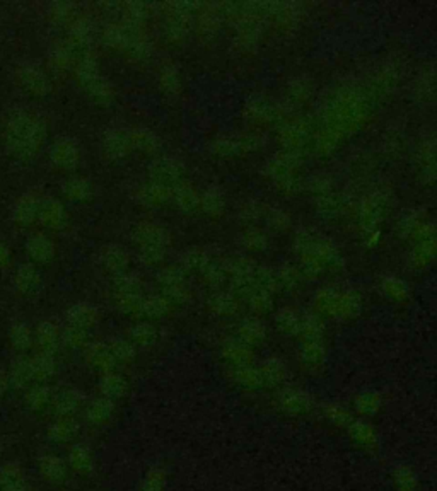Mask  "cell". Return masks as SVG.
I'll return each mask as SVG.
<instances>
[{"mask_svg": "<svg viewBox=\"0 0 437 491\" xmlns=\"http://www.w3.org/2000/svg\"><path fill=\"white\" fill-rule=\"evenodd\" d=\"M82 399H80L79 391L72 387H62L54 392L51 399V411L56 418H74L80 409Z\"/></svg>", "mask_w": 437, "mask_h": 491, "instance_id": "277c9868", "label": "cell"}, {"mask_svg": "<svg viewBox=\"0 0 437 491\" xmlns=\"http://www.w3.org/2000/svg\"><path fill=\"white\" fill-rule=\"evenodd\" d=\"M30 367H31V374H33L35 383L44 384L48 379L54 377L56 371L55 356L47 355V353H38V355L31 356L30 359Z\"/></svg>", "mask_w": 437, "mask_h": 491, "instance_id": "ffe728a7", "label": "cell"}, {"mask_svg": "<svg viewBox=\"0 0 437 491\" xmlns=\"http://www.w3.org/2000/svg\"><path fill=\"white\" fill-rule=\"evenodd\" d=\"M378 397L374 396H362L361 399L357 401V411L362 413V415H372L374 411H378Z\"/></svg>", "mask_w": 437, "mask_h": 491, "instance_id": "f35d334b", "label": "cell"}, {"mask_svg": "<svg viewBox=\"0 0 437 491\" xmlns=\"http://www.w3.org/2000/svg\"><path fill=\"white\" fill-rule=\"evenodd\" d=\"M281 406L285 409V411L294 413V415H297V413H306L309 411V401L306 399V397L297 396V394H284L281 401Z\"/></svg>", "mask_w": 437, "mask_h": 491, "instance_id": "e575fe53", "label": "cell"}, {"mask_svg": "<svg viewBox=\"0 0 437 491\" xmlns=\"http://www.w3.org/2000/svg\"><path fill=\"white\" fill-rule=\"evenodd\" d=\"M38 218L42 220L44 227L51 230H59L62 227H66L68 215L66 206L62 205V201L55 200V198H44L39 203V213Z\"/></svg>", "mask_w": 437, "mask_h": 491, "instance_id": "8992f818", "label": "cell"}, {"mask_svg": "<svg viewBox=\"0 0 437 491\" xmlns=\"http://www.w3.org/2000/svg\"><path fill=\"white\" fill-rule=\"evenodd\" d=\"M26 251L30 258L38 265H48L55 258V244L44 234H33L26 242Z\"/></svg>", "mask_w": 437, "mask_h": 491, "instance_id": "7c38bea8", "label": "cell"}, {"mask_svg": "<svg viewBox=\"0 0 437 491\" xmlns=\"http://www.w3.org/2000/svg\"><path fill=\"white\" fill-rule=\"evenodd\" d=\"M108 347L116 363L127 365L135 359V348H133V344L130 342H125V340H113Z\"/></svg>", "mask_w": 437, "mask_h": 491, "instance_id": "4dcf8cb0", "label": "cell"}, {"mask_svg": "<svg viewBox=\"0 0 437 491\" xmlns=\"http://www.w3.org/2000/svg\"><path fill=\"white\" fill-rule=\"evenodd\" d=\"M9 342L18 352H27L35 343V335L26 323H14L9 330Z\"/></svg>", "mask_w": 437, "mask_h": 491, "instance_id": "cb8c5ba5", "label": "cell"}, {"mask_svg": "<svg viewBox=\"0 0 437 491\" xmlns=\"http://www.w3.org/2000/svg\"><path fill=\"white\" fill-rule=\"evenodd\" d=\"M67 466L72 473L79 474V476H86L94 468V456L92 450L86 444H74L68 449Z\"/></svg>", "mask_w": 437, "mask_h": 491, "instance_id": "30bf717a", "label": "cell"}, {"mask_svg": "<svg viewBox=\"0 0 437 491\" xmlns=\"http://www.w3.org/2000/svg\"><path fill=\"white\" fill-rule=\"evenodd\" d=\"M115 302L118 309L128 316H137L142 312L140 295H115Z\"/></svg>", "mask_w": 437, "mask_h": 491, "instance_id": "836d02e7", "label": "cell"}, {"mask_svg": "<svg viewBox=\"0 0 437 491\" xmlns=\"http://www.w3.org/2000/svg\"><path fill=\"white\" fill-rule=\"evenodd\" d=\"M98 77H99L98 62H96L94 58H91V56L75 65V79L82 87L89 86V84H91L92 80L98 79Z\"/></svg>", "mask_w": 437, "mask_h": 491, "instance_id": "f546056e", "label": "cell"}, {"mask_svg": "<svg viewBox=\"0 0 437 491\" xmlns=\"http://www.w3.org/2000/svg\"><path fill=\"white\" fill-rule=\"evenodd\" d=\"M62 189L67 198H70V200H75V201L87 200V198H91L92 194L91 182H89L86 178H80V176L67 180L66 182H63Z\"/></svg>", "mask_w": 437, "mask_h": 491, "instance_id": "484cf974", "label": "cell"}, {"mask_svg": "<svg viewBox=\"0 0 437 491\" xmlns=\"http://www.w3.org/2000/svg\"><path fill=\"white\" fill-rule=\"evenodd\" d=\"M115 295H139V285L133 278L120 275L115 278Z\"/></svg>", "mask_w": 437, "mask_h": 491, "instance_id": "d590c367", "label": "cell"}, {"mask_svg": "<svg viewBox=\"0 0 437 491\" xmlns=\"http://www.w3.org/2000/svg\"><path fill=\"white\" fill-rule=\"evenodd\" d=\"M11 385L16 389H27L33 383V374H31L30 359H18L11 365L9 371Z\"/></svg>", "mask_w": 437, "mask_h": 491, "instance_id": "603a6c76", "label": "cell"}, {"mask_svg": "<svg viewBox=\"0 0 437 491\" xmlns=\"http://www.w3.org/2000/svg\"><path fill=\"white\" fill-rule=\"evenodd\" d=\"M101 265H103L104 270L108 273L116 275H123V271L127 270L128 266V256L125 251H121L120 247L116 246H108L104 247L103 253H101Z\"/></svg>", "mask_w": 437, "mask_h": 491, "instance_id": "44dd1931", "label": "cell"}, {"mask_svg": "<svg viewBox=\"0 0 437 491\" xmlns=\"http://www.w3.org/2000/svg\"><path fill=\"white\" fill-rule=\"evenodd\" d=\"M326 416L331 423L338 425V427H349L352 423L349 413H347L345 409L338 408V406H330V408L326 409Z\"/></svg>", "mask_w": 437, "mask_h": 491, "instance_id": "8d00e7d4", "label": "cell"}, {"mask_svg": "<svg viewBox=\"0 0 437 491\" xmlns=\"http://www.w3.org/2000/svg\"><path fill=\"white\" fill-rule=\"evenodd\" d=\"M6 145L14 157L30 161L38 154L48 135L47 123L27 111H16L7 121Z\"/></svg>", "mask_w": 437, "mask_h": 491, "instance_id": "6da1fadb", "label": "cell"}, {"mask_svg": "<svg viewBox=\"0 0 437 491\" xmlns=\"http://www.w3.org/2000/svg\"><path fill=\"white\" fill-rule=\"evenodd\" d=\"M84 359H86L89 367L96 368V371L103 372V374L113 372L116 367L115 359H113L106 343H89L86 347V352H84Z\"/></svg>", "mask_w": 437, "mask_h": 491, "instance_id": "9c48e42d", "label": "cell"}, {"mask_svg": "<svg viewBox=\"0 0 437 491\" xmlns=\"http://www.w3.org/2000/svg\"><path fill=\"white\" fill-rule=\"evenodd\" d=\"M0 491H30L21 466L16 462L0 466Z\"/></svg>", "mask_w": 437, "mask_h": 491, "instance_id": "4fadbf2b", "label": "cell"}, {"mask_svg": "<svg viewBox=\"0 0 437 491\" xmlns=\"http://www.w3.org/2000/svg\"><path fill=\"white\" fill-rule=\"evenodd\" d=\"M130 338L135 344L145 347V344H151L154 340H156V330L147 323L135 324L130 331Z\"/></svg>", "mask_w": 437, "mask_h": 491, "instance_id": "d6a6232c", "label": "cell"}, {"mask_svg": "<svg viewBox=\"0 0 437 491\" xmlns=\"http://www.w3.org/2000/svg\"><path fill=\"white\" fill-rule=\"evenodd\" d=\"M84 89H86L89 97L98 104H109L113 103V99H115V91H113V87L109 86V84L101 75L96 80H92V82Z\"/></svg>", "mask_w": 437, "mask_h": 491, "instance_id": "4316f807", "label": "cell"}, {"mask_svg": "<svg viewBox=\"0 0 437 491\" xmlns=\"http://www.w3.org/2000/svg\"><path fill=\"white\" fill-rule=\"evenodd\" d=\"M11 389V380H9V374H6V372H0V399H2L4 396L9 392Z\"/></svg>", "mask_w": 437, "mask_h": 491, "instance_id": "60d3db41", "label": "cell"}, {"mask_svg": "<svg viewBox=\"0 0 437 491\" xmlns=\"http://www.w3.org/2000/svg\"><path fill=\"white\" fill-rule=\"evenodd\" d=\"M130 147H132L130 135H128L125 130L113 128L109 130L106 135H104L103 149H104V154H106L109 159H120V157L127 156Z\"/></svg>", "mask_w": 437, "mask_h": 491, "instance_id": "5bb4252c", "label": "cell"}, {"mask_svg": "<svg viewBox=\"0 0 437 491\" xmlns=\"http://www.w3.org/2000/svg\"><path fill=\"white\" fill-rule=\"evenodd\" d=\"M347 428H349L352 440L361 447L372 449L378 444V433L372 428V425L366 423V421H352Z\"/></svg>", "mask_w": 437, "mask_h": 491, "instance_id": "7402d4cb", "label": "cell"}, {"mask_svg": "<svg viewBox=\"0 0 437 491\" xmlns=\"http://www.w3.org/2000/svg\"><path fill=\"white\" fill-rule=\"evenodd\" d=\"M16 79H18V84L24 91L30 92L35 97H44L51 89L50 79L42 70L31 67V65L19 67V70L16 72Z\"/></svg>", "mask_w": 437, "mask_h": 491, "instance_id": "7a4b0ae2", "label": "cell"}, {"mask_svg": "<svg viewBox=\"0 0 437 491\" xmlns=\"http://www.w3.org/2000/svg\"><path fill=\"white\" fill-rule=\"evenodd\" d=\"M128 391V384L125 380L123 375H120L118 372H106V374L101 375L99 379V392L103 397L116 401L121 399Z\"/></svg>", "mask_w": 437, "mask_h": 491, "instance_id": "d6986e66", "label": "cell"}, {"mask_svg": "<svg viewBox=\"0 0 437 491\" xmlns=\"http://www.w3.org/2000/svg\"><path fill=\"white\" fill-rule=\"evenodd\" d=\"M391 478H393V483L398 491H415L417 486H419V480H417L414 469L405 464L396 466L393 473H391Z\"/></svg>", "mask_w": 437, "mask_h": 491, "instance_id": "83f0119b", "label": "cell"}, {"mask_svg": "<svg viewBox=\"0 0 437 491\" xmlns=\"http://www.w3.org/2000/svg\"><path fill=\"white\" fill-rule=\"evenodd\" d=\"M11 261V249L6 242L0 241V268H6Z\"/></svg>", "mask_w": 437, "mask_h": 491, "instance_id": "ab89813d", "label": "cell"}, {"mask_svg": "<svg viewBox=\"0 0 437 491\" xmlns=\"http://www.w3.org/2000/svg\"><path fill=\"white\" fill-rule=\"evenodd\" d=\"M56 491H63V490H56Z\"/></svg>", "mask_w": 437, "mask_h": 491, "instance_id": "7bdbcfd3", "label": "cell"}, {"mask_svg": "<svg viewBox=\"0 0 437 491\" xmlns=\"http://www.w3.org/2000/svg\"><path fill=\"white\" fill-rule=\"evenodd\" d=\"M79 433V423L75 418H56L47 428V438L55 445L70 444Z\"/></svg>", "mask_w": 437, "mask_h": 491, "instance_id": "8fae6325", "label": "cell"}, {"mask_svg": "<svg viewBox=\"0 0 437 491\" xmlns=\"http://www.w3.org/2000/svg\"><path fill=\"white\" fill-rule=\"evenodd\" d=\"M66 316H67L68 326L84 328V330H89L91 326H94L96 321H98L99 318L96 307L89 306V304L86 302H79V304H74L72 307H68Z\"/></svg>", "mask_w": 437, "mask_h": 491, "instance_id": "ac0fdd59", "label": "cell"}, {"mask_svg": "<svg viewBox=\"0 0 437 491\" xmlns=\"http://www.w3.org/2000/svg\"><path fill=\"white\" fill-rule=\"evenodd\" d=\"M0 454H2V444H0Z\"/></svg>", "mask_w": 437, "mask_h": 491, "instance_id": "b9f144b4", "label": "cell"}, {"mask_svg": "<svg viewBox=\"0 0 437 491\" xmlns=\"http://www.w3.org/2000/svg\"><path fill=\"white\" fill-rule=\"evenodd\" d=\"M51 399H54V391L47 384L36 383L30 385L24 394V404L31 413H43L51 406Z\"/></svg>", "mask_w": 437, "mask_h": 491, "instance_id": "2e32d148", "label": "cell"}, {"mask_svg": "<svg viewBox=\"0 0 437 491\" xmlns=\"http://www.w3.org/2000/svg\"><path fill=\"white\" fill-rule=\"evenodd\" d=\"M62 343L70 350H82L89 344V330L77 326H67L62 331Z\"/></svg>", "mask_w": 437, "mask_h": 491, "instance_id": "f1b7e54d", "label": "cell"}, {"mask_svg": "<svg viewBox=\"0 0 437 491\" xmlns=\"http://www.w3.org/2000/svg\"><path fill=\"white\" fill-rule=\"evenodd\" d=\"M115 416V401L108 397H96L86 406L84 418L91 427H104Z\"/></svg>", "mask_w": 437, "mask_h": 491, "instance_id": "ba28073f", "label": "cell"}, {"mask_svg": "<svg viewBox=\"0 0 437 491\" xmlns=\"http://www.w3.org/2000/svg\"><path fill=\"white\" fill-rule=\"evenodd\" d=\"M39 203H42V200L35 193L23 194L14 206V220L21 227L33 224L36 218H38Z\"/></svg>", "mask_w": 437, "mask_h": 491, "instance_id": "9a60e30c", "label": "cell"}, {"mask_svg": "<svg viewBox=\"0 0 437 491\" xmlns=\"http://www.w3.org/2000/svg\"><path fill=\"white\" fill-rule=\"evenodd\" d=\"M168 485V469L164 466H152L144 474L137 491H164Z\"/></svg>", "mask_w": 437, "mask_h": 491, "instance_id": "d4e9b609", "label": "cell"}, {"mask_svg": "<svg viewBox=\"0 0 437 491\" xmlns=\"http://www.w3.org/2000/svg\"><path fill=\"white\" fill-rule=\"evenodd\" d=\"M38 473L50 485H63L68 478L67 461L56 454H44L38 459Z\"/></svg>", "mask_w": 437, "mask_h": 491, "instance_id": "3957f363", "label": "cell"}, {"mask_svg": "<svg viewBox=\"0 0 437 491\" xmlns=\"http://www.w3.org/2000/svg\"><path fill=\"white\" fill-rule=\"evenodd\" d=\"M50 159L55 168L62 171H72L79 164V147L68 139L56 140L50 149Z\"/></svg>", "mask_w": 437, "mask_h": 491, "instance_id": "5b68a950", "label": "cell"}, {"mask_svg": "<svg viewBox=\"0 0 437 491\" xmlns=\"http://www.w3.org/2000/svg\"><path fill=\"white\" fill-rule=\"evenodd\" d=\"M16 289L21 292L23 295H33L38 292L39 285H42V278H39L38 270L31 263H24L18 268L14 277Z\"/></svg>", "mask_w": 437, "mask_h": 491, "instance_id": "e0dca14e", "label": "cell"}, {"mask_svg": "<svg viewBox=\"0 0 437 491\" xmlns=\"http://www.w3.org/2000/svg\"><path fill=\"white\" fill-rule=\"evenodd\" d=\"M164 312V302L159 299H149L142 302V314L149 318H157Z\"/></svg>", "mask_w": 437, "mask_h": 491, "instance_id": "74e56055", "label": "cell"}, {"mask_svg": "<svg viewBox=\"0 0 437 491\" xmlns=\"http://www.w3.org/2000/svg\"><path fill=\"white\" fill-rule=\"evenodd\" d=\"M50 14L51 21L60 23V24H72L77 19L75 15V6L70 2H55L50 6Z\"/></svg>", "mask_w": 437, "mask_h": 491, "instance_id": "1f68e13d", "label": "cell"}, {"mask_svg": "<svg viewBox=\"0 0 437 491\" xmlns=\"http://www.w3.org/2000/svg\"><path fill=\"white\" fill-rule=\"evenodd\" d=\"M35 342L38 344L39 353H47V355L55 356V353L59 352L60 344H62V332H60L59 326L51 321H43L38 324L35 332Z\"/></svg>", "mask_w": 437, "mask_h": 491, "instance_id": "52a82bcc", "label": "cell"}]
</instances>
